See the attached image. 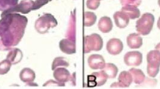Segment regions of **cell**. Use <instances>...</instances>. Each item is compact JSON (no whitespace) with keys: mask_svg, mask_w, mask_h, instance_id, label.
<instances>
[{"mask_svg":"<svg viewBox=\"0 0 160 89\" xmlns=\"http://www.w3.org/2000/svg\"><path fill=\"white\" fill-rule=\"evenodd\" d=\"M0 20V51L16 46L24 36L28 23L27 17L16 13H8Z\"/></svg>","mask_w":160,"mask_h":89,"instance_id":"cell-1","label":"cell"},{"mask_svg":"<svg viewBox=\"0 0 160 89\" xmlns=\"http://www.w3.org/2000/svg\"><path fill=\"white\" fill-rule=\"evenodd\" d=\"M58 22L56 18L51 14L46 13L36 20L34 27L38 33L44 34L51 28H55Z\"/></svg>","mask_w":160,"mask_h":89,"instance_id":"cell-2","label":"cell"},{"mask_svg":"<svg viewBox=\"0 0 160 89\" xmlns=\"http://www.w3.org/2000/svg\"><path fill=\"white\" fill-rule=\"evenodd\" d=\"M147 73L149 77L154 78L159 73L160 67V52L155 49L147 55Z\"/></svg>","mask_w":160,"mask_h":89,"instance_id":"cell-3","label":"cell"},{"mask_svg":"<svg viewBox=\"0 0 160 89\" xmlns=\"http://www.w3.org/2000/svg\"><path fill=\"white\" fill-rule=\"evenodd\" d=\"M154 22L155 17L152 14L149 13H144L137 21V31L142 35H148L152 31Z\"/></svg>","mask_w":160,"mask_h":89,"instance_id":"cell-4","label":"cell"},{"mask_svg":"<svg viewBox=\"0 0 160 89\" xmlns=\"http://www.w3.org/2000/svg\"><path fill=\"white\" fill-rule=\"evenodd\" d=\"M103 47V40L97 33H92L84 37V53L92 51H99Z\"/></svg>","mask_w":160,"mask_h":89,"instance_id":"cell-5","label":"cell"},{"mask_svg":"<svg viewBox=\"0 0 160 89\" xmlns=\"http://www.w3.org/2000/svg\"><path fill=\"white\" fill-rule=\"evenodd\" d=\"M34 1L32 0H22L19 4H18L14 7L2 11L1 17L4 16L8 13H21L22 14H27L32 10Z\"/></svg>","mask_w":160,"mask_h":89,"instance_id":"cell-6","label":"cell"},{"mask_svg":"<svg viewBox=\"0 0 160 89\" xmlns=\"http://www.w3.org/2000/svg\"><path fill=\"white\" fill-rule=\"evenodd\" d=\"M107 79L108 77L103 71L92 73L88 75V86L89 87L101 86L106 82Z\"/></svg>","mask_w":160,"mask_h":89,"instance_id":"cell-7","label":"cell"},{"mask_svg":"<svg viewBox=\"0 0 160 89\" xmlns=\"http://www.w3.org/2000/svg\"><path fill=\"white\" fill-rule=\"evenodd\" d=\"M143 55L138 51H129L124 56V62L128 66L136 67L142 64Z\"/></svg>","mask_w":160,"mask_h":89,"instance_id":"cell-8","label":"cell"},{"mask_svg":"<svg viewBox=\"0 0 160 89\" xmlns=\"http://www.w3.org/2000/svg\"><path fill=\"white\" fill-rule=\"evenodd\" d=\"M106 49L109 54L118 55L122 51L123 49V44L122 41L119 39L112 38L107 42Z\"/></svg>","mask_w":160,"mask_h":89,"instance_id":"cell-9","label":"cell"},{"mask_svg":"<svg viewBox=\"0 0 160 89\" xmlns=\"http://www.w3.org/2000/svg\"><path fill=\"white\" fill-rule=\"evenodd\" d=\"M88 64L92 69H102L105 65L104 57L100 55H92L88 59Z\"/></svg>","mask_w":160,"mask_h":89,"instance_id":"cell-10","label":"cell"},{"mask_svg":"<svg viewBox=\"0 0 160 89\" xmlns=\"http://www.w3.org/2000/svg\"><path fill=\"white\" fill-rule=\"evenodd\" d=\"M59 47L62 52L68 55L74 54L76 52L75 42L68 38H64L60 41Z\"/></svg>","mask_w":160,"mask_h":89,"instance_id":"cell-11","label":"cell"},{"mask_svg":"<svg viewBox=\"0 0 160 89\" xmlns=\"http://www.w3.org/2000/svg\"><path fill=\"white\" fill-rule=\"evenodd\" d=\"M53 76L56 81L65 84V82L70 80L71 73L64 68H57L53 73Z\"/></svg>","mask_w":160,"mask_h":89,"instance_id":"cell-12","label":"cell"},{"mask_svg":"<svg viewBox=\"0 0 160 89\" xmlns=\"http://www.w3.org/2000/svg\"><path fill=\"white\" fill-rule=\"evenodd\" d=\"M114 19L116 25L121 29L126 28L129 22V18L128 15L122 11H116L114 14Z\"/></svg>","mask_w":160,"mask_h":89,"instance_id":"cell-13","label":"cell"},{"mask_svg":"<svg viewBox=\"0 0 160 89\" xmlns=\"http://www.w3.org/2000/svg\"><path fill=\"white\" fill-rule=\"evenodd\" d=\"M66 37L68 39L75 42L76 38V17H75V10L73 13H71L69 18V22L68 28L66 34Z\"/></svg>","mask_w":160,"mask_h":89,"instance_id":"cell-14","label":"cell"},{"mask_svg":"<svg viewBox=\"0 0 160 89\" xmlns=\"http://www.w3.org/2000/svg\"><path fill=\"white\" fill-rule=\"evenodd\" d=\"M128 47L130 49H139L143 45V39L139 34L130 33L127 38Z\"/></svg>","mask_w":160,"mask_h":89,"instance_id":"cell-15","label":"cell"},{"mask_svg":"<svg viewBox=\"0 0 160 89\" xmlns=\"http://www.w3.org/2000/svg\"><path fill=\"white\" fill-rule=\"evenodd\" d=\"M23 57V54L21 50L17 48H13L9 51L7 58L12 65H16L19 63Z\"/></svg>","mask_w":160,"mask_h":89,"instance_id":"cell-16","label":"cell"},{"mask_svg":"<svg viewBox=\"0 0 160 89\" xmlns=\"http://www.w3.org/2000/svg\"><path fill=\"white\" fill-rule=\"evenodd\" d=\"M19 78L21 80L27 83V84H29L30 83L33 82L36 78V74L34 71L30 68H25L19 73Z\"/></svg>","mask_w":160,"mask_h":89,"instance_id":"cell-17","label":"cell"},{"mask_svg":"<svg viewBox=\"0 0 160 89\" xmlns=\"http://www.w3.org/2000/svg\"><path fill=\"white\" fill-rule=\"evenodd\" d=\"M113 24L112 20L109 17H102L98 22V28L103 33H110L112 30Z\"/></svg>","mask_w":160,"mask_h":89,"instance_id":"cell-18","label":"cell"},{"mask_svg":"<svg viewBox=\"0 0 160 89\" xmlns=\"http://www.w3.org/2000/svg\"><path fill=\"white\" fill-rule=\"evenodd\" d=\"M121 11L126 13L129 18L132 20L138 18L140 16V11L136 6L125 5L122 8Z\"/></svg>","mask_w":160,"mask_h":89,"instance_id":"cell-19","label":"cell"},{"mask_svg":"<svg viewBox=\"0 0 160 89\" xmlns=\"http://www.w3.org/2000/svg\"><path fill=\"white\" fill-rule=\"evenodd\" d=\"M118 81L122 86V88L128 87L133 81L131 74L129 71H122L119 74Z\"/></svg>","mask_w":160,"mask_h":89,"instance_id":"cell-20","label":"cell"},{"mask_svg":"<svg viewBox=\"0 0 160 89\" xmlns=\"http://www.w3.org/2000/svg\"><path fill=\"white\" fill-rule=\"evenodd\" d=\"M129 72L132 75L134 82L137 84H140L146 78L144 73L141 69L132 68L129 70Z\"/></svg>","mask_w":160,"mask_h":89,"instance_id":"cell-21","label":"cell"},{"mask_svg":"<svg viewBox=\"0 0 160 89\" xmlns=\"http://www.w3.org/2000/svg\"><path fill=\"white\" fill-rule=\"evenodd\" d=\"M102 71L106 73L108 78H114L117 76L118 73V67L111 63L105 64L104 66Z\"/></svg>","mask_w":160,"mask_h":89,"instance_id":"cell-22","label":"cell"},{"mask_svg":"<svg viewBox=\"0 0 160 89\" xmlns=\"http://www.w3.org/2000/svg\"><path fill=\"white\" fill-rule=\"evenodd\" d=\"M69 66V62L67 60L66 58L63 57H58L54 59L52 64V70L54 71L56 68L60 66L63 67H68Z\"/></svg>","mask_w":160,"mask_h":89,"instance_id":"cell-23","label":"cell"},{"mask_svg":"<svg viewBox=\"0 0 160 89\" xmlns=\"http://www.w3.org/2000/svg\"><path fill=\"white\" fill-rule=\"evenodd\" d=\"M96 15L90 11H86L84 13V26L89 27L95 24L96 21Z\"/></svg>","mask_w":160,"mask_h":89,"instance_id":"cell-24","label":"cell"},{"mask_svg":"<svg viewBox=\"0 0 160 89\" xmlns=\"http://www.w3.org/2000/svg\"><path fill=\"white\" fill-rule=\"evenodd\" d=\"M19 0H0V11H4L16 6Z\"/></svg>","mask_w":160,"mask_h":89,"instance_id":"cell-25","label":"cell"},{"mask_svg":"<svg viewBox=\"0 0 160 89\" xmlns=\"http://www.w3.org/2000/svg\"><path fill=\"white\" fill-rule=\"evenodd\" d=\"M11 63L8 59L0 62V75H4L9 72L11 68Z\"/></svg>","mask_w":160,"mask_h":89,"instance_id":"cell-26","label":"cell"},{"mask_svg":"<svg viewBox=\"0 0 160 89\" xmlns=\"http://www.w3.org/2000/svg\"><path fill=\"white\" fill-rule=\"evenodd\" d=\"M157 84V80L154 79H150L149 78H146L144 81H143L140 86V87H154L156 86Z\"/></svg>","mask_w":160,"mask_h":89,"instance_id":"cell-27","label":"cell"},{"mask_svg":"<svg viewBox=\"0 0 160 89\" xmlns=\"http://www.w3.org/2000/svg\"><path fill=\"white\" fill-rule=\"evenodd\" d=\"M52 0H36L34 2V4L32 6V10H36L43 7L45 4H48L49 2Z\"/></svg>","mask_w":160,"mask_h":89,"instance_id":"cell-28","label":"cell"},{"mask_svg":"<svg viewBox=\"0 0 160 89\" xmlns=\"http://www.w3.org/2000/svg\"><path fill=\"white\" fill-rule=\"evenodd\" d=\"M86 5L89 9L96 10L99 7L100 0H88Z\"/></svg>","mask_w":160,"mask_h":89,"instance_id":"cell-29","label":"cell"},{"mask_svg":"<svg viewBox=\"0 0 160 89\" xmlns=\"http://www.w3.org/2000/svg\"><path fill=\"white\" fill-rule=\"evenodd\" d=\"M43 87H50V86H59V87H64L65 86V84H62L60 82L57 81H54L52 80H50L49 81H47L43 85Z\"/></svg>","mask_w":160,"mask_h":89,"instance_id":"cell-30","label":"cell"},{"mask_svg":"<svg viewBox=\"0 0 160 89\" xmlns=\"http://www.w3.org/2000/svg\"><path fill=\"white\" fill-rule=\"evenodd\" d=\"M121 3L123 5H133V6H139L141 3L142 0H120Z\"/></svg>","mask_w":160,"mask_h":89,"instance_id":"cell-31","label":"cell"},{"mask_svg":"<svg viewBox=\"0 0 160 89\" xmlns=\"http://www.w3.org/2000/svg\"><path fill=\"white\" fill-rule=\"evenodd\" d=\"M75 74H76V73H73V74L71 76V78H70V81L72 82V84L73 86H75V81H76Z\"/></svg>","mask_w":160,"mask_h":89,"instance_id":"cell-32","label":"cell"},{"mask_svg":"<svg viewBox=\"0 0 160 89\" xmlns=\"http://www.w3.org/2000/svg\"><path fill=\"white\" fill-rule=\"evenodd\" d=\"M111 88H122V86H120L119 82H114L110 86Z\"/></svg>","mask_w":160,"mask_h":89,"instance_id":"cell-33","label":"cell"},{"mask_svg":"<svg viewBox=\"0 0 160 89\" xmlns=\"http://www.w3.org/2000/svg\"><path fill=\"white\" fill-rule=\"evenodd\" d=\"M155 49L157 50H158L160 52V43H158V44L155 46Z\"/></svg>","mask_w":160,"mask_h":89,"instance_id":"cell-34","label":"cell"},{"mask_svg":"<svg viewBox=\"0 0 160 89\" xmlns=\"http://www.w3.org/2000/svg\"><path fill=\"white\" fill-rule=\"evenodd\" d=\"M157 26L158 28L160 29V17L158 19V22H157Z\"/></svg>","mask_w":160,"mask_h":89,"instance_id":"cell-35","label":"cell"},{"mask_svg":"<svg viewBox=\"0 0 160 89\" xmlns=\"http://www.w3.org/2000/svg\"><path fill=\"white\" fill-rule=\"evenodd\" d=\"M158 5H159V6L160 7V0H158Z\"/></svg>","mask_w":160,"mask_h":89,"instance_id":"cell-36","label":"cell"}]
</instances>
